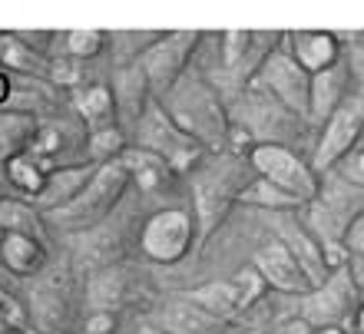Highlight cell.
I'll list each match as a JSON object with an SVG mask.
<instances>
[{"instance_id":"cell-2","label":"cell","mask_w":364,"mask_h":334,"mask_svg":"<svg viewBox=\"0 0 364 334\" xmlns=\"http://www.w3.org/2000/svg\"><path fill=\"white\" fill-rule=\"evenodd\" d=\"M129 133H133L136 149H146V153L159 156L173 172L196 169V166L202 163V156H205V149H202L196 139H189V136L169 119V113L159 106V99H149V103H146L143 116L136 119V126Z\"/></svg>"},{"instance_id":"cell-23","label":"cell","mask_w":364,"mask_h":334,"mask_svg":"<svg viewBox=\"0 0 364 334\" xmlns=\"http://www.w3.org/2000/svg\"><path fill=\"white\" fill-rule=\"evenodd\" d=\"M0 70H7L10 77H47V57H40L17 37V33H0Z\"/></svg>"},{"instance_id":"cell-13","label":"cell","mask_w":364,"mask_h":334,"mask_svg":"<svg viewBox=\"0 0 364 334\" xmlns=\"http://www.w3.org/2000/svg\"><path fill=\"white\" fill-rule=\"evenodd\" d=\"M282 47L288 57L305 70L308 77L325 73L335 63H341V37L335 30H295V33H282Z\"/></svg>"},{"instance_id":"cell-21","label":"cell","mask_w":364,"mask_h":334,"mask_svg":"<svg viewBox=\"0 0 364 334\" xmlns=\"http://www.w3.org/2000/svg\"><path fill=\"white\" fill-rule=\"evenodd\" d=\"M182 298H189L192 305H199L202 311H209L219 321H229V318H235L242 311V298L235 281H209V285L189 288Z\"/></svg>"},{"instance_id":"cell-10","label":"cell","mask_w":364,"mask_h":334,"mask_svg":"<svg viewBox=\"0 0 364 334\" xmlns=\"http://www.w3.org/2000/svg\"><path fill=\"white\" fill-rule=\"evenodd\" d=\"M308 83H311V77L278 43L269 57L259 63V70L252 73V80L245 86H255L262 93H269L278 106H285L291 116L308 123Z\"/></svg>"},{"instance_id":"cell-25","label":"cell","mask_w":364,"mask_h":334,"mask_svg":"<svg viewBox=\"0 0 364 334\" xmlns=\"http://www.w3.org/2000/svg\"><path fill=\"white\" fill-rule=\"evenodd\" d=\"M119 163L129 172V182H136L143 192H156L173 176V169H169L159 156L146 153V149H136V146H126V153L119 156Z\"/></svg>"},{"instance_id":"cell-27","label":"cell","mask_w":364,"mask_h":334,"mask_svg":"<svg viewBox=\"0 0 364 334\" xmlns=\"http://www.w3.org/2000/svg\"><path fill=\"white\" fill-rule=\"evenodd\" d=\"M239 202H245V205H259V209H269V212H291V209L301 205L295 195H288L285 189L272 185L269 179H252L249 185L239 192Z\"/></svg>"},{"instance_id":"cell-32","label":"cell","mask_w":364,"mask_h":334,"mask_svg":"<svg viewBox=\"0 0 364 334\" xmlns=\"http://www.w3.org/2000/svg\"><path fill=\"white\" fill-rule=\"evenodd\" d=\"M83 334H116V315L113 311H93L83 325Z\"/></svg>"},{"instance_id":"cell-18","label":"cell","mask_w":364,"mask_h":334,"mask_svg":"<svg viewBox=\"0 0 364 334\" xmlns=\"http://www.w3.org/2000/svg\"><path fill=\"white\" fill-rule=\"evenodd\" d=\"M225 321L212 318L209 311H202L199 305H192L189 298H173L166 305L156 308V325L159 331H169V334H219V328Z\"/></svg>"},{"instance_id":"cell-31","label":"cell","mask_w":364,"mask_h":334,"mask_svg":"<svg viewBox=\"0 0 364 334\" xmlns=\"http://www.w3.org/2000/svg\"><path fill=\"white\" fill-rule=\"evenodd\" d=\"M341 179L351 182V185H358V189H364V146H358L355 153L345 159V166H341Z\"/></svg>"},{"instance_id":"cell-14","label":"cell","mask_w":364,"mask_h":334,"mask_svg":"<svg viewBox=\"0 0 364 334\" xmlns=\"http://www.w3.org/2000/svg\"><path fill=\"white\" fill-rule=\"evenodd\" d=\"M109 93H113V103H116V126H119L123 133L133 129L136 119L143 116L146 103L153 99L139 63H126V67L116 70L113 83H109Z\"/></svg>"},{"instance_id":"cell-30","label":"cell","mask_w":364,"mask_h":334,"mask_svg":"<svg viewBox=\"0 0 364 334\" xmlns=\"http://www.w3.org/2000/svg\"><path fill=\"white\" fill-rule=\"evenodd\" d=\"M341 249H345L348 262H364V212L351 219V225L345 229V239H341Z\"/></svg>"},{"instance_id":"cell-26","label":"cell","mask_w":364,"mask_h":334,"mask_svg":"<svg viewBox=\"0 0 364 334\" xmlns=\"http://www.w3.org/2000/svg\"><path fill=\"white\" fill-rule=\"evenodd\" d=\"M0 232H17V235H33L40 239V212L27 199H10L0 202Z\"/></svg>"},{"instance_id":"cell-8","label":"cell","mask_w":364,"mask_h":334,"mask_svg":"<svg viewBox=\"0 0 364 334\" xmlns=\"http://www.w3.org/2000/svg\"><path fill=\"white\" fill-rule=\"evenodd\" d=\"M245 159H249L252 172H255L259 179H269L272 185L285 189L288 195H295L301 205H308V202L318 195V189H321V179L311 172V166H308L295 149H288V146L255 143L249 153H245Z\"/></svg>"},{"instance_id":"cell-9","label":"cell","mask_w":364,"mask_h":334,"mask_svg":"<svg viewBox=\"0 0 364 334\" xmlns=\"http://www.w3.org/2000/svg\"><path fill=\"white\" fill-rule=\"evenodd\" d=\"M229 116L232 126H239L252 136V143H275L285 146V136H298L301 129V119L291 116L285 106H278L269 93H262L255 86H242V96H235Z\"/></svg>"},{"instance_id":"cell-15","label":"cell","mask_w":364,"mask_h":334,"mask_svg":"<svg viewBox=\"0 0 364 334\" xmlns=\"http://www.w3.org/2000/svg\"><path fill=\"white\" fill-rule=\"evenodd\" d=\"M275 229H278V242L291 252V258H295L298 268H301V275L308 278V288H318L328 275H331V268H328L325 252H321L318 239L308 229L295 225V222H278Z\"/></svg>"},{"instance_id":"cell-4","label":"cell","mask_w":364,"mask_h":334,"mask_svg":"<svg viewBox=\"0 0 364 334\" xmlns=\"http://www.w3.org/2000/svg\"><path fill=\"white\" fill-rule=\"evenodd\" d=\"M242 169H245L242 156H219L209 169L192 179V189H196V212L192 215L199 222L196 225L199 229V242L219 225L225 209L232 205V199H239V192L249 185Z\"/></svg>"},{"instance_id":"cell-20","label":"cell","mask_w":364,"mask_h":334,"mask_svg":"<svg viewBox=\"0 0 364 334\" xmlns=\"http://www.w3.org/2000/svg\"><path fill=\"white\" fill-rule=\"evenodd\" d=\"M47 262V249L43 242L33 235H17V232H4L0 239V268L10 271L14 278H27L37 275Z\"/></svg>"},{"instance_id":"cell-5","label":"cell","mask_w":364,"mask_h":334,"mask_svg":"<svg viewBox=\"0 0 364 334\" xmlns=\"http://www.w3.org/2000/svg\"><path fill=\"white\" fill-rule=\"evenodd\" d=\"M364 139V93H351L335 113L321 123V133L311 149V172H331L338 163H345Z\"/></svg>"},{"instance_id":"cell-38","label":"cell","mask_w":364,"mask_h":334,"mask_svg":"<svg viewBox=\"0 0 364 334\" xmlns=\"http://www.w3.org/2000/svg\"><path fill=\"white\" fill-rule=\"evenodd\" d=\"M136 334H169V331H159V328H153V325H143Z\"/></svg>"},{"instance_id":"cell-35","label":"cell","mask_w":364,"mask_h":334,"mask_svg":"<svg viewBox=\"0 0 364 334\" xmlns=\"http://www.w3.org/2000/svg\"><path fill=\"white\" fill-rule=\"evenodd\" d=\"M10 195H14V189H10V182H7V176H4V169H0V202L10 199Z\"/></svg>"},{"instance_id":"cell-22","label":"cell","mask_w":364,"mask_h":334,"mask_svg":"<svg viewBox=\"0 0 364 334\" xmlns=\"http://www.w3.org/2000/svg\"><path fill=\"white\" fill-rule=\"evenodd\" d=\"M0 169H4V176H7L10 189L20 192L27 202H33L40 195V189H43V182H47V176H50L53 166L43 163V159H37V156H30V153H20V156H14L10 163L0 166Z\"/></svg>"},{"instance_id":"cell-28","label":"cell","mask_w":364,"mask_h":334,"mask_svg":"<svg viewBox=\"0 0 364 334\" xmlns=\"http://www.w3.org/2000/svg\"><path fill=\"white\" fill-rule=\"evenodd\" d=\"M126 133L119 126H106V129H93L87 133V163L103 166V163H116L126 153Z\"/></svg>"},{"instance_id":"cell-33","label":"cell","mask_w":364,"mask_h":334,"mask_svg":"<svg viewBox=\"0 0 364 334\" xmlns=\"http://www.w3.org/2000/svg\"><path fill=\"white\" fill-rule=\"evenodd\" d=\"M10 96H14V77L7 70H0V106H7Z\"/></svg>"},{"instance_id":"cell-17","label":"cell","mask_w":364,"mask_h":334,"mask_svg":"<svg viewBox=\"0 0 364 334\" xmlns=\"http://www.w3.org/2000/svg\"><path fill=\"white\" fill-rule=\"evenodd\" d=\"M348 99V63H335L325 73H315L308 83V123L321 126Z\"/></svg>"},{"instance_id":"cell-3","label":"cell","mask_w":364,"mask_h":334,"mask_svg":"<svg viewBox=\"0 0 364 334\" xmlns=\"http://www.w3.org/2000/svg\"><path fill=\"white\" fill-rule=\"evenodd\" d=\"M126 185H129V172L123 169L119 159H116V163L96 166V172L90 176L87 185H83V192H80L70 205L50 212V219H53V225H60V229H77V232L90 229V225L103 222L106 215L113 212V205L119 202Z\"/></svg>"},{"instance_id":"cell-40","label":"cell","mask_w":364,"mask_h":334,"mask_svg":"<svg viewBox=\"0 0 364 334\" xmlns=\"http://www.w3.org/2000/svg\"><path fill=\"white\" fill-rule=\"evenodd\" d=\"M0 239H4V232H0Z\"/></svg>"},{"instance_id":"cell-16","label":"cell","mask_w":364,"mask_h":334,"mask_svg":"<svg viewBox=\"0 0 364 334\" xmlns=\"http://www.w3.org/2000/svg\"><path fill=\"white\" fill-rule=\"evenodd\" d=\"M93 172H96L93 163L53 166L50 176H47V182H43V189H40V195L33 199L37 212H57V209H63V205H70V202L83 192V185L90 182Z\"/></svg>"},{"instance_id":"cell-12","label":"cell","mask_w":364,"mask_h":334,"mask_svg":"<svg viewBox=\"0 0 364 334\" xmlns=\"http://www.w3.org/2000/svg\"><path fill=\"white\" fill-rule=\"evenodd\" d=\"M252 268H255V275L262 278V285L275 288L282 295L301 298L305 291H311V288H308V278L301 275V268H298V262L278 239L262 242L259 249H255V255H252Z\"/></svg>"},{"instance_id":"cell-19","label":"cell","mask_w":364,"mask_h":334,"mask_svg":"<svg viewBox=\"0 0 364 334\" xmlns=\"http://www.w3.org/2000/svg\"><path fill=\"white\" fill-rule=\"evenodd\" d=\"M70 106L73 116L87 126V133L116 126V103L106 83H80L77 90H70Z\"/></svg>"},{"instance_id":"cell-7","label":"cell","mask_w":364,"mask_h":334,"mask_svg":"<svg viewBox=\"0 0 364 334\" xmlns=\"http://www.w3.org/2000/svg\"><path fill=\"white\" fill-rule=\"evenodd\" d=\"M358 305H361V295H358V285H355V278H351V268L341 265L318 288L301 295L298 318L311 331H318V328H345L355 318Z\"/></svg>"},{"instance_id":"cell-34","label":"cell","mask_w":364,"mask_h":334,"mask_svg":"<svg viewBox=\"0 0 364 334\" xmlns=\"http://www.w3.org/2000/svg\"><path fill=\"white\" fill-rule=\"evenodd\" d=\"M17 331V318H10L7 311H4V315H0V334H14Z\"/></svg>"},{"instance_id":"cell-24","label":"cell","mask_w":364,"mask_h":334,"mask_svg":"<svg viewBox=\"0 0 364 334\" xmlns=\"http://www.w3.org/2000/svg\"><path fill=\"white\" fill-rule=\"evenodd\" d=\"M37 116L30 113H17V109H4L0 113V166L10 163L14 156L27 153L30 139L37 133Z\"/></svg>"},{"instance_id":"cell-6","label":"cell","mask_w":364,"mask_h":334,"mask_svg":"<svg viewBox=\"0 0 364 334\" xmlns=\"http://www.w3.org/2000/svg\"><path fill=\"white\" fill-rule=\"evenodd\" d=\"M199 242V229H196V215L182 205H169V209L153 212L139 229V252L156 265H176L192 252V245Z\"/></svg>"},{"instance_id":"cell-39","label":"cell","mask_w":364,"mask_h":334,"mask_svg":"<svg viewBox=\"0 0 364 334\" xmlns=\"http://www.w3.org/2000/svg\"><path fill=\"white\" fill-rule=\"evenodd\" d=\"M7 308H14V305H10V298H0V315H4Z\"/></svg>"},{"instance_id":"cell-36","label":"cell","mask_w":364,"mask_h":334,"mask_svg":"<svg viewBox=\"0 0 364 334\" xmlns=\"http://www.w3.org/2000/svg\"><path fill=\"white\" fill-rule=\"evenodd\" d=\"M351 321H355L358 334H364V301H361V305H358V311H355V318H351Z\"/></svg>"},{"instance_id":"cell-1","label":"cell","mask_w":364,"mask_h":334,"mask_svg":"<svg viewBox=\"0 0 364 334\" xmlns=\"http://www.w3.org/2000/svg\"><path fill=\"white\" fill-rule=\"evenodd\" d=\"M169 119L179 126L182 133L196 139L205 153H222L229 143V109L215 93V86L202 77L199 70H186V77L159 99Z\"/></svg>"},{"instance_id":"cell-37","label":"cell","mask_w":364,"mask_h":334,"mask_svg":"<svg viewBox=\"0 0 364 334\" xmlns=\"http://www.w3.org/2000/svg\"><path fill=\"white\" fill-rule=\"evenodd\" d=\"M311 334H348L345 328H318V331H311Z\"/></svg>"},{"instance_id":"cell-29","label":"cell","mask_w":364,"mask_h":334,"mask_svg":"<svg viewBox=\"0 0 364 334\" xmlns=\"http://www.w3.org/2000/svg\"><path fill=\"white\" fill-rule=\"evenodd\" d=\"M60 37H63V50H67L70 60L87 63V60H96L106 50L109 33H103V30H67Z\"/></svg>"},{"instance_id":"cell-11","label":"cell","mask_w":364,"mask_h":334,"mask_svg":"<svg viewBox=\"0 0 364 334\" xmlns=\"http://www.w3.org/2000/svg\"><path fill=\"white\" fill-rule=\"evenodd\" d=\"M202 33L196 30H179V33H163L153 47L143 50L139 57V70H143L146 83H149V93H156L163 99L189 70V60L196 53V47L202 43Z\"/></svg>"}]
</instances>
